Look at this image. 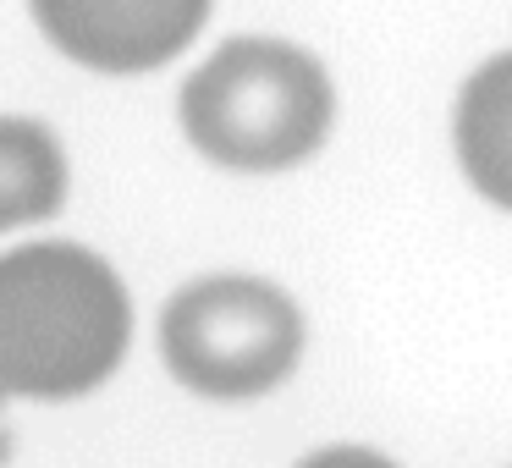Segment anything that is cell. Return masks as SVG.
<instances>
[{
	"instance_id": "cell-5",
	"label": "cell",
	"mask_w": 512,
	"mask_h": 468,
	"mask_svg": "<svg viewBox=\"0 0 512 468\" xmlns=\"http://www.w3.org/2000/svg\"><path fill=\"white\" fill-rule=\"evenodd\" d=\"M452 144L463 160V177L490 204L512 210V50L474 72L457 94Z\"/></svg>"
},
{
	"instance_id": "cell-1",
	"label": "cell",
	"mask_w": 512,
	"mask_h": 468,
	"mask_svg": "<svg viewBox=\"0 0 512 468\" xmlns=\"http://www.w3.org/2000/svg\"><path fill=\"white\" fill-rule=\"evenodd\" d=\"M133 303L116 270L78 243L0 254V391L83 397L127 353Z\"/></svg>"
},
{
	"instance_id": "cell-2",
	"label": "cell",
	"mask_w": 512,
	"mask_h": 468,
	"mask_svg": "<svg viewBox=\"0 0 512 468\" xmlns=\"http://www.w3.org/2000/svg\"><path fill=\"white\" fill-rule=\"evenodd\" d=\"M336 94L325 67L281 39H232L182 83V133L232 171H287L325 144Z\"/></svg>"
},
{
	"instance_id": "cell-4",
	"label": "cell",
	"mask_w": 512,
	"mask_h": 468,
	"mask_svg": "<svg viewBox=\"0 0 512 468\" xmlns=\"http://www.w3.org/2000/svg\"><path fill=\"white\" fill-rule=\"evenodd\" d=\"M45 39L94 72H149L199 39L210 0H28Z\"/></svg>"
},
{
	"instance_id": "cell-8",
	"label": "cell",
	"mask_w": 512,
	"mask_h": 468,
	"mask_svg": "<svg viewBox=\"0 0 512 468\" xmlns=\"http://www.w3.org/2000/svg\"><path fill=\"white\" fill-rule=\"evenodd\" d=\"M0 402H6V391H0Z\"/></svg>"
},
{
	"instance_id": "cell-3",
	"label": "cell",
	"mask_w": 512,
	"mask_h": 468,
	"mask_svg": "<svg viewBox=\"0 0 512 468\" xmlns=\"http://www.w3.org/2000/svg\"><path fill=\"white\" fill-rule=\"evenodd\" d=\"M166 369L199 397H259L303 353V314L281 287L254 276H204L160 314Z\"/></svg>"
},
{
	"instance_id": "cell-7",
	"label": "cell",
	"mask_w": 512,
	"mask_h": 468,
	"mask_svg": "<svg viewBox=\"0 0 512 468\" xmlns=\"http://www.w3.org/2000/svg\"><path fill=\"white\" fill-rule=\"evenodd\" d=\"M298 468H397L391 457L369 452V446H325V452L303 457Z\"/></svg>"
},
{
	"instance_id": "cell-6",
	"label": "cell",
	"mask_w": 512,
	"mask_h": 468,
	"mask_svg": "<svg viewBox=\"0 0 512 468\" xmlns=\"http://www.w3.org/2000/svg\"><path fill=\"white\" fill-rule=\"evenodd\" d=\"M67 199V155L56 133L23 116H0V232L45 221Z\"/></svg>"
}]
</instances>
